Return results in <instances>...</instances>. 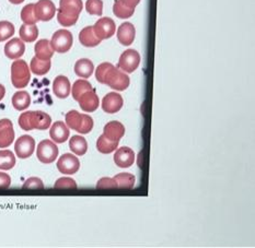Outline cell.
<instances>
[{"label": "cell", "instance_id": "obj_40", "mask_svg": "<svg viewBox=\"0 0 255 248\" xmlns=\"http://www.w3.org/2000/svg\"><path fill=\"white\" fill-rule=\"evenodd\" d=\"M11 185V178L8 174L0 172V189H7Z\"/></svg>", "mask_w": 255, "mask_h": 248}, {"label": "cell", "instance_id": "obj_20", "mask_svg": "<svg viewBox=\"0 0 255 248\" xmlns=\"http://www.w3.org/2000/svg\"><path fill=\"white\" fill-rule=\"evenodd\" d=\"M49 136L54 142L64 143L69 138L68 126L63 122L54 123L51 127V130H49Z\"/></svg>", "mask_w": 255, "mask_h": 248}, {"label": "cell", "instance_id": "obj_41", "mask_svg": "<svg viewBox=\"0 0 255 248\" xmlns=\"http://www.w3.org/2000/svg\"><path fill=\"white\" fill-rule=\"evenodd\" d=\"M140 0H122V2H124L126 5H128L130 8H135L136 5L139 3Z\"/></svg>", "mask_w": 255, "mask_h": 248}, {"label": "cell", "instance_id": "obj_32", "mask_svg": "<svg viewBox=\"0 0 255 248\" xmlns=\"http://www.w3.org/2000/svg\"><path fill=\"white\" fill-rule=\"evenodd\" d=\"M92 90V86H91V83L87 80H77L73 87H71V93H73V97L75 98L76 101L79 100V97L84 94L85 92L87 91H90Z\"/></svg>", "mask_w": 255, "mask_h": 248}, {"label": "cell", "instance_id": "obj_43", "mask_svg": "<svg viewBox=\"0 0 255 248\" xmlns=\"http://www.w3.org/2000/svg\"><path fill=\"white\" fill-rule=\"evenodd\" d=\"M9 1H10L11 3H13V4H20V3L23 2L24 0H9Z\"/></svg>", "mask_w": 255, "mask_h": 248}, {"label": "cell", "instance_id": "obj_10", "mask_svg": "<svg viewBox=\"0 0 255 248\" xmlns=\"http://www.w3.org/2000/svg\"><path fill=\"white\" fill-rule=\"evenodd\" d=\"M14 150L20 159L30 158L35 150V140L31 136H22L15 141Z\"/></svg>", "mask_w": 255, "mask_h": 248}, {"label": "cell", "instance_id": "obj_1", "mask_svg": "<svg viewBox=\"0 0 255 248\" xmlns=\"http://www.w3.org/2000/svg\"><path fill=\"white\" fill-rule=\"evenodd\" d=\"M96 78L100 83L107 84L111 89L118 91H124L129 85V77L126 73L109 63L99 66L96 70Z\"/></svg>", "mask_w": 255, "mask_h": 248}, {"label": "cell", "instance_id": "obj_12", "mask_svg": "<svg viewBox=\"0 0 255 248\" xmlns=\"http://www.w3.org/2000/svg\"><path fill=\"white\" fill-rule=\"evenodd\" d=\"M92 27L96 35L101 41L112 37L116 31L115 22L111 18H101Z\"/></svg>", "mask_w": 255, "mask_h": 248}, {"label": "cell", "instance_id": "obj_33", "mask_svg": "<svg viewBox=\"0 0 255 248\" xmlns=\"http://www.w3.org/2000/svg\"><path fill=\"white\" fill-rule=\"evenodd\" d=\"M15 165L14 154L9 150L0 151V169L8 170Z\"/></svg>", "mask_w": 255, "mask_h": 248}, {"label": "cell", "instance_id": "obj_30", "mask_svg": "<svg viewBox=\"0 0 255 248\" xmlns=\"http://www.w3.org/2000/svg\"><path fill=\"white\" fill-rule=\"evenodd\" d=\"M116 184H118V188L121 189H131L135 186V176L130 173H121L116 175L114 177Z\"/></svg>", "mask_w": 255, "mask_h": 248}, {"label": "cell", "instance_id": "obj_29", "mask_svg": "<svg viewBox=\"0 0 255 248\" xmlns=\"http://www.w3.org/2000/svg\"><path fill=\"white\" fill-rule=\"evenodd\" d=\"M38 36V29L34 25L23 24L20 27V38L25 43L34 42Z\"/></svg>", "mask_w": 255, "mask_h": 248}, {"label": "cell", "instance_id": "obj_5", "mask_svg": "<svg viewBox=\"0 0 255 248\" xmlns=\"http://www.w3.org/2000/svg\"><path fill=\"white\" fill-rule=\"evenodd\" d=\"M31 79L30 68L24 60L16 59L11 66V82L16 89H22L29 84Z\"/></svg>", "mask_w": 255, "mask_h": 248}, {"label": "cell", "instance_id": "obj_6", "mask_svg": "<svg viewBox=\"0 0 255 248\" xmlns=\"http://www.w3.org/2000/svg\"><path fill=\"white\" fill-rule=\"evenodd\" d=\"M74 38L71 33L67 30H58L54 33V35L51 40V45L54 49V52L60 54L67 53L73 46Z\"/></svg>", "mask_w": 255, "mask_h": 248}, {"label": "cell", "instance_id": "obj_14", "mask_svg": "<svg viewBox=\"0 0 255 248\" xmlns=\"http://www.w3.org/2000/svg\"><path fill=\"white\" fill-rule=\"evenodd\" d=\"M14 140V130L11 120L0 119V149L8 148Z\"/></svg>", "mask_w": 255, "mask_h": 248}, {"label": "cell", "instance_id": "obj_25", "mask_svg": "<svg viewBox=\"0 0 255 248\" xmlns=\"http://www.w3.org/2000/svg\"><path fill=\"white\" fill-rule=\"evenodd\" d=\"M31 104V96L26 91H19L12 96V105L16 111H24Z\"/></svg>", "mask_w": 255, "mask_h": 248}, {"label": "cell", "instance_id": "obj_18", "mask_svg": "<svg viewBox=\"0 0 255 248\" xmlns=\"http://www.w3.org/2000/svg\"><path fill=\"white\" fill-rule=\"evenodd\" d=\"M78 102L82 111H85L87 113H92L94 111H97V108L99 107V97L97 96L93 90L85 92L84 94L79 97Z\"/></svg>", "mask_w": 255, "mask_h": 248}, {"label": "cell", "instance_id": "obj_37", "mask_svg": "<svg viewBox=\"0 0 255 248\" xmlns=\"http://www.w3.org/2000/svg\"><path fill=\"white\" fill-rule=\"evenodd\" d=\"M55 189H77L76 181L70 177H62L56 180L54 185Z\"/></svg>", "mask_w": 255, "mask_h": 248}, {"label": "cell", "instance_id": "obj_28", "mask_svg": "<svg viewBox=\"0 0 255 248\" xmlns=\"http://www.w3.org/2000/svg\"><path fill=\"white\" fill-rule=\"evenodd\" d=\"M118 146H119V142L118 141L110 140L104 135L100 136V138H99L98 141H97L98 151L103 153V154L112 153L113 151L116 150V149H118Z\"/></svg>", "mask_w": 255, "mask_h": 248}, {"label": "cell", "instance_id": "obj_9", "mask_svg": "<svg viewBox=\"0 0 255 248\" xmlns=\"http://www.w3.org/2000/svg\"><path fill=\"white\" fill-rule=\"evenodd\" d=\"M57 168L62 174L73 175L77 173L80 168V162L74 154L66 153L62 158H59L57 162Z\"/></svg>", "mask_w": 255, "mask_h": 248}, {"label": "cell", "instance_id": "obj_19", "mask_svg": "<svg viewBox=\"0 0 255 248\" xmlns=\"http://www.w3.org/2000/svg\"><path fill=\"white\" fill-rule=\"evenodd\" d=\"M71 91V85L67 77L58 76L53 82V92L58 98L68 97Z\"/></svg>", "mask_w": 255, "mask_h": 248}, {"label": "cell", "instance_id": "obj_13", "mask_svg": "<svg viewBox=\"0 0 255 248\" xmlns=\"http://www.w3.org/2000/svg\"><path fill=\"white\" fill-rule=\"evenodd\" d=\"M123 97L119 93L111 92L102 100V109L108 114H115L123 107Z\"/></svg>", "mask_w": 255, "mask_h": 248}, {"label": "cell", "instance_id": "obj_3", "mask_svg": "<svg viewBox=\"0 0 255 248\" xmlns=\"http://www.w3.org/2000/svg\"><path fill=\"white\" fill-rule=\"evenodd\" d=\"M52 118L48 114L35 111V112H25L20 115L19 126L25 131L33 129L46 130L51 127Z\"/></svg>", "mask_w": 255, "mask_h": 248}, {"label": "cell", "instance_id": "obj_21", "mask_svg": "<svg viewBox=\"0 0 255 248\" xmlns=\"http://www.w3.org/2000/svg\"><path fill=\"white\" fill-rule=\"evenodd\" d=\"M124 134H125V127L120 122H111L107 124L103 130V135L107 137L108 139L112 141H118V142H120Z\"/></svg>", "mask_w": 255, "mask_h": 248}, {"label": "cell", "instance_id": "obj_35", "mask_svg": "<svg viewBox=\"0 0 255 248\" xmlns=\"http://www.w3.org/2000/svg\"><path fill=\"white\" fill-rule=\"evenodd\" d=\"M14 34V26L9 21H0V42L7 41Z\"/></svg>", "mask_w": 255, "mask_h": 248}, {"label": "cell", "instance_id": "obj_11", "mask_svg": "<svg viewBox=\"0 0 255 248\" xmlns=\"http://www.w3.org/2000/svg\"><path fill=\"white\" fill-rule=\"evenodd\" d=\"M34 13L37 21H49L56 13V7L51 0H38L34 4Z\"/></svg>", "mask_w": 255, "mask_h": 248}, {"label": "cell", "instance_id": "obj_26", "mask_svg": "<svg viewBox=\"0 0 255 248\" xmlns=\"http://www.w3.org/2000/svg\"><path fill=\"white\" fill-rule=\"evenodd\" d=\"M51 60H42L37 57H33L31 60L30 68L32 73L36 76H44L46 75L49 69H51Z\"/></svg>", "mask_w": 255, "mask_h": 248}, {"label": "cell", "instance_id": "obj_22", "mask_svg": "<svg viewBox=\"0 0 255 248\" xmlns=\"http://www.w3.org/2000/svg\"><path fill=\"white\" fill-rule=\"evenodd\" d=\"M79 41L86 47H96L102 41L96 35L92 26H87L82 29L79 34Z\"/></svg>", "mask_w": 255, "mask_h": 248}, {"label": "cell", "instance_id": "obj_7", "mask_svg": "<svg viewBox=\"0 0 255 248\" xmlns=\"http://www.w3.org/2000/svg\"><path fill=\"white\" fill-rule=\"evenodd\" d=\"M36 156L42 163L51 164L58 157V148L51 140H43L38 143Z\"/></svg>", "mask_w": 255, "mask_h": 248}, {"label": "cell", "instance_id": "obj_17", "mask_svg": "<svg viewBox=\"0 0 255 248\" xmlns=\"http://www.w3.org/2000/svg\"><path fill=\"white\" fill-rule=\"evenodd\" d=\"M136 35V30L135 26L132 25L129 22H126V23L121 24L118 30V40L119 42L124 46H128L132 44L135 40Z\"/></svg>", "mask_w": 255, "mask_h": 248}, {"label": "cell", "instance_id": "obj_36", "mask_svg": "<svg viewBox=\"0 0 255 248\" xmlns=\"http://www.w3.org/2000/svg\"><path fill=\"white\" fill-rule=\"evenodd\" d=\"M86 10L92 15H101L103 12L102 0H87Z\"/></svg>", "mask_w": 255, "mask_h": 248}, {"label": "cell", "instance_id": "obj_38", "mask_svg": "<svg viewBox=\"0 0 255 248\" xmlns=\"http://www.w3.org/2000/svg\"><path fill=\"white\" fill-rule=\"evenodd\" d=\"M23 189H32V190L44 189V184L42 179L37 177H31L23 184Z\"/></svg>", "mask_w": 255, "mask_h": 248}, {"label": "cell", "instance_id": "obj_16", "mask_svg": "<svg viewBox=\"0 0 255 248\" xmlns=\"http://www.w3.org/2000/svg\"><path fill=\"white\" fill-rule=\"evenodd\" d=\"M25 45L21 38H12L4 46V54L9 59H19L23 56Z\"/></svg>", "mask_w": 255, "mask_h": 248}, {"label": "cell", "instance_id": "obj_15", "mask_svg": "<svg viewBox=\"0 0 255 248\" xmlns=\"http://www.w3.org/2000/svg\"><path fill=\"white\" fill-rule=\"evenodd\" d=\"M114 162L122 168L130 167L135 162V152L128 147H122L114 154Z\"/></svg>", "mask_w": 255, "mask_h": 248}, {"label": "cell", "instance_id": "obj_39", "mask_svg": "<svg viewBox=\"0 0 255 248\" xmlns=\"http://www.w3.org/2000/svg\"><path fill=\"white\" fill-rule=\"evenodd\" d=\"M97 188L98 189H116L118 188V184H116L114 178L104 177L98 181Z\"/></svg>", "mask_w": 255, "mask_h": 248}, {"label": "cell", "instance_id": "obj_34", "mask_svg": "<svg viewBox=\"0 0 255 248\" xmlns=\"http://www.w3.org/2000/svg\"><path fill=\"white\" fill-rule=\"evenodd\" d=\"M21 19L23 21L24 24L27 25H34L36 24L37 19L34 13V4L30 3L26 4L25 7L21 11Z\"/></svg>", "mask_w": 255, "mask_h": 248}, {"label": "cell", "instance_id": "obj_31", "mask_svg": "<svg viewBox=\"0 0 255 248\" xmlns=\"http://www.w3.org/2000/svg\"><path fill=\"white\" fill-rule=\"evenodd\" d=\"M135 8H130L128 5H126L124 2H122V0H115L113 5V12L114 14L120 19H127L134 14Z\"/></svg>", "mask_w": 255, "mask_h": 248}, {"label": "cell", "instance_id": "obj_2", "mask_svg": "<svg viewBox=\"0 0 255 248\" xmlns=\"http://www.w3.org/2000/svg\"><path fill=\"white\" fill-rule=\"evenodd\" d=\"M84 8L81 0H60L57 13L58 23L63 26H71L78 21Z\"/></svg>", "mask_w": 255, "mask_h": 248}, {"label": "cell", "instance_id": "obj_27", "mask_svg": "<svg viewBox=\"0 0 255 248\" xmlns=\"http://www.w3.org/2000/svg\"><path fill=\"white\" fill-rule=\"evenodd\" d=\"M69 148L76 156H84L88 150V143L84 137L74 136L69 141Z\"/></svg>", "mask_w": 255, "mask_h": 248}, {"label": "cell", "instance_id": "obj_42", "mask_svg": "<svg viewBox=\"0 0 255 248\" xmlns=\"http://www.w3.org/2000/svg\"><path fill=\"white\" fill-rule=\"evenodd\" d=\"M4 94H5V89H4V86H3L2 84H0V101L2 100L3 96H4Z\"/></svg>", "mask_w": 255, "mask_h": 248}, {"label": "cell", "instance_id": "obj_23", "mask_svg": "<svg viewBox=\"0 0 255 248\" xmlns=\"http://www.w3.org/2000/svg\"><path fill=\"white\" fill-rule=\"evenodd\" d=\"M35 57L42 60H51L54 55V49L48 40H41L35 44Z\"/></svg>", "mask_w": 255, "mask_h": 248}, {"label": "cell", "instance_id": "obj_4", "mask_svg": "<svg viewBox=\"0 0 255 248\" xmlns=\"http://www.w3.org/2000/svg\"><path fill=\"white\" fill-rule=\"evenodd\" d=\"M66 125L70 129L78 131L79 134H89L93 128V119L89 115L80 114L77 111H70L66 114Z\"/></svg>", "mask_w": 255, "mask_h": 248}, {"label": "cell", "instance_id": "obj_8", "mask_svg": "<svg viewBox=\"0 0 255 248\" xmlns=\"http://www.w3.org/2000/svg\"><path fill=\"white\" fill-rule=\"evenodd\" d=\"M140 64V55L135 49H127L121 55L118 67L126 74H131Z\"/></svg>", "mask_w": 255, "mask_h": 248}, {"label": "cell", "instance_id": "obj_24", "mask_svg": "<svg viewBox=\"0 0 255 248\" xmlns=\"http://www.w3.org/2000/svg\"><path fill=\"white\" fill-rule=\"evenodd\" d=\"M93 70H94V66L90 59H87V58L79 59L75 65V73L77 76L80 77V78H84V79L90 78L91 75L93 74Z\"/></svg>", "mask_w": 255, "mask_h": 248}]
</instances>
